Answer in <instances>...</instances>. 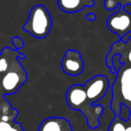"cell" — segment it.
Instances as JSON below:
<instances>
[{"instance_id": "obj_2", "label": "cell", "mask_w": 131, "mask_h": 131, "mask_svg": "<svg viewBox=\"0 0 131 131\" xmlns=\"http://www.w3.org/2000/svg\"><path fill=\"white\" fill-rule=\"evenodd\" d=\"M116 75L111 85L112 97L110 107L115 115H119L121 104L127 105L131 111V66L124 63Z\"/></svg>"}, {"instance_id": "obj_4", "label": "cell", "mask_w": 131, "mask_h": 131, "mask_svg": "<svg viewBox=\"0 0 131 131\" xmlns=\"http://www.w3.org/2000/svg\"><path fill=\"white\" fill-rule=\"evenodd\" d=\"M26 81L27 73L19 62L18 58H15L7 71L0 77V87L5 95H12L16 93Z\"/></svg>"}, {"instance_id": "obj_8", "label": "cell", "mask_w": 131, "mask_h": 131, "mask_svg": "<svg viewBox=\"0 0 131 131\" xmlns=\"http://www.w3.org/2000/svg\"><path fill=\"white\" fill-rule=\"evenodd\" d=\"M38 131H74L68 119L62 117H49L40 122Z\"/></svg>"}, {"instance_id": "obj_18", "label": "cell", "mask_w": 131, "mask_h": 131, "mask_svg": "<svg viewBox=\"0 0 131 131\" xmlns=\"http://www.w3.org/2000/svg\"><path fill=\"white\" fill-rule=\"evenodd\" d=\"M86 19H87L88 21H94L95 19H96V15L93 13H89L86 15Z\"/></svg>"}, {"instance_id": "obj_5", "label": "cell", "mask_w": 131, "mask_h": 131, "mask_svg": "<svg viewBox=\"0 0 131 131\" xmlns=\"http://www.w3.org/2000/svg\"><path fill=\"white\" fill-rule=\"evenodd\" d=\"M84 86L88 101L94 105L108 93L110 81L105 75H98L89 79Z\"/></svg>"}, {"instance_id": "obj_19", "label": "cell", "mask_w": 131, "mask_h": 131, "mask_svg": "<svg viewBox=\"0 0 131 131\" xmlns=\"http://www.w3.org/2000/svg\"><path fill=\"white\" fill-rule=\"evenodd\" d=\"M126 131H131V117L129 118L128 120H127V127Z\"/></svg>"}, {"instance_id": "obj_6", "label": "cell", "mask_w": 131, "mask_h": 131, "mask_svg": "<svg viewBox=\"0 0 131 131\" xmlns=\"http://www.w3.org/2000/svg\"><path fill=\"white\" fill-rule=\"evenodd\" d=\"M107 26L110 31L121 39L125 34L131 31V14L125 11L124 7L120 6L118 11L114 12L109 16Z\"/></svg>"}, {"instance_id": "obj_7", "label": "cell", "mask_w": 131, "mask_h": 131, "mask_svg": "<svg viewBox=\"0 0 131 131\" xmlns=\"http://www.w3.org/2000/svg\"><path fill=\"white\" fill-rule=\"evenodd\" d=\"M61 68L67 75L71 77H77L84 71V64L82 55L75 49H68L62 58Z\"/></svg>"}, {"instance_id": "obj_12", "label": "cell", "mask_w": 131, "mask_h": 131, "mask_svg": "<svg viewBox=\"0 0 131 131\" xmlns=\"http://www.w3.org/2000/svg\"><path fill=\"white\" fill-rule=\"evenodd\" d=\"M127 120H123L118 115H115L114 118L111 122L108 131H126Z\"/></svg>"}, {"instance_id": "obj_1", "label": "cell", "mask_w": 131, "mask_h": 131, "mask_svg": "<svg viewBox=\"0 0 131 131\" xmlns=\"http://www.w3.org/2000/svg\"><path fill=\"white\" fill-rule=\"evenodd\" d=\"M66 101L69 108L83 113L90 128L95 129L100 127V118L104 112V107L101 104L93 105L88 101L84 85L74 84L70 86L66 93Z\"/></svg>"}, {"instance_id": "obj_13", "label": "cell", "mask_w": 131, "mask_h": 131, "mask_svg": "<svg viewBox=\"0 0 131 131\" xmlns=\"http://www.w3.org/2000/svg\"><path fill=\"white\" fill-rule=\"evenodd\" d=\"M119 118L123 120H128L129 118L131 117V111L129 108L125 104L120 105V111H119Z\"/></svg>"}, {"instance_id": "obj_10", "label": "cell", "mask_w": 131, "mask_h": 131, "mask_svg": "<svg viewBox=\"0 0 131 131\" xmlns=\"http://www.w3.org/2000/svg\"><path fill=\"white\" fill-rule=\"evenodd\" d=\"M15 58H22V59H24L25 56L20 54L17 49L4 48L2 53L0 54V77L7 71L11 63Z\"/></svg>"}, {"instance_id": "obj_9", "label": "cell", "mask_w": 131, "mask_h": 131, "mask_svg": "<svg viewBox=\"0 0 131 131\" xmlns=\"http://www.w3.org/2000/svg\"><path fill=\"white\" fill-rule=\"evenodd\" d=\"M58 7L66 13H77L85 7H93V0H58Z\"/></svg>"}, {"instance_id": "obj_3", "label": "cell", "mask_w": 131, "mask_h": 131, "mask_svg": "<svg viewBox=\"0 0 131 131\" xmlns=\"http://www.w3.org/2000/svg\"><path fill=\"white\" fill-rule=\"evenodd\" d=\"M51 27L52 18L49 10L42 5H36L31 8L23 30L36 39H44L50 32Z\"/></svg>"}, {"instance_id": "obj_16", "label": "cell", "mask_w": 131, "mask_h": 131, "mask_svg": "<svg viewBox=\"0 0 131 131\" xmlns=\"http://www.w3.org/2000/svg\"><path fill=\"white\" fill-rule=\"evenodd\" d=\"M9 131H24V127H22V125L17 122H14L13 125H12V127Z\"/></svg>"}, {"instance_id": "obj_14", "label": "cell", "mask_w": 131, "mask_h": 131, "mask_svg": "<svg viewBox=\"0 0 131 131\" xmlns=\"http://www.w3.org/2000/svg\"><path fill=\"white\" fill-rule=\"evenodd\" d=\"M12 43L14 44V46L15 47V49H17V50L22 49V48L24 46V40H23L21 38H19V37H15V38L12 39Z\"/></svg>"}, {"instance_id": "obj_17", "label": "cell", "mask_w": 131, "mask_h": 131, "mask_svg": "<svg viewBox=\"0 0 131 131\" xmlns=\"http://www.w3.org/2000/svg\"><path fill=\"white\" fill-rule=\"evenodd\" d=\"M130 40H131V31L127 32V34H125L121 39H120V40H122V41L125 42V43H127Z\"/></svg>"}, {"instance_id": "obj_11", "label": "cell", "mask_w": 131, "mask_h": 131, "mask_svg": "<svg viewBox=\"0 0 131 131\" xmlns=\"http://www.w3.org/2000/svg\"><path fill=\"white\" fill-rule=\"evenodd\" d=\"M131 5V0H105L104 7L109 11H118L120 6Z\"/></svg>"}, {"instance_id": "obj_15", "label": "cell", "mask_w": 131, "mask_h": 131, "mask_svg": "<svg viewBox=\"0 0 131 131\" xmlns=\"http://www.w3.org/2000/svg\"><path fill=\"white\" fill-rule=\"evenodd\" d=\"M15 122V121H14ZM14 122L0 121V131H9Z\"/></svg>"}]
</instances>
